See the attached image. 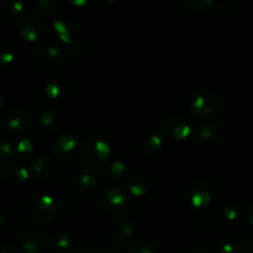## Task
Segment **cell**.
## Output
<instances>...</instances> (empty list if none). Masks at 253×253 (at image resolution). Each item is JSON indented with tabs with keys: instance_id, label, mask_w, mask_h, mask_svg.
Here are the masks:
<instances>
[{
	"instance_id": "6da1fadb",
	"label": "cell",
	"mask_w": 253,
	"mask_h": 253,
	"mask_svg": "<svg viewBox=\"0 0 253 253\" xmlns=\"http://www.w3.org/2000/svg\"><path fill=\"white\" fill-rule=\"evenodd\" d=\"M82 156L90 167H104L110 157V145L101 136H90L82 146Z\"/></svg>"
},
{
	"instance_id": "7a4b0ae2",
	"label": "cell",
	"mask_w": 253,
	"mask_h": 253,
	"mask_svg": "<svg viewBox=\"0 0 253 253\" xmlns=\"http://www.w3.org/2000/svg\"><path fill=\"white\" fill-rule=\"evenodd\" d=\"M1 125L7 135L17 136L31 130L34 116L31 111L25 108H14L7 110L1 118Z\"/></svg>"
},
{
	"instance_id": "3957f363",
	"label": "cell",
	"mask_w": 253,
	"mask_h": 253,
	"mask_svg": "<svg viewBox=\"0 0 253 253\" xmlns=\"http://www.w3.org/2000/svg\"><path fill=\"white\" fill-rule=\"evenodd\" d=\"M58 211L59 208L56 200L49 195H42L30 208V220L35 225L43 226V225H48L54 221Z\"/></svg>"
},
{
	"instance_id": "277c9868",
	"label": "cell",
	"mask_w": 253,
	"mask_h": 253,
	"mask_svg": "<svg viewBox=\"0 0 253 253\" xmlns=\"http://www.w3.org/2000/svg\"><path fill=\"white\" fill-rule=\"evenodd\" d=\"M16 29L22 39L30 42L40 41L48 32V26H47L46 21L35 14H27L20 17L16 24Z\"/></svg>"
},
{
	"instance_id": "5b68a950",
	"label": "cell",
	"mask_w": 253,
	"mask_h": 253,
	"mask_svg": "<svg viewBox=\"0 0 253 253\" xmlns=\"http://www.w3.org/2000/svg\"><path fill=\"white\" fill-rule=\"evenodd\" d=\"M101 203L106 210L115 215H123L130 208L128 195L118 185H106L101 190Z\"/></svg>"
},
{
	"instance_id": "8992f818",
	"label": "cell",
	"mask_w": 253,
	"mask_h": 253,
	"mask_svg": "<svg viewBox=\"0 0 253 253\" xmlns=\"http://www.w3.org/2000/svg\"><path fill=\"white\" fill-rule=\"evenodd\" d=\"M217 108V100L208 89H199L190 98V109L195 116L200 119H210L214 116Z\"/></svg>"
},
{
	"instance_id": "52a82bcc",
	"label": "cell",
	"mask_w": 253,
	"mask_h": 253,
	"mask_svg": "<svg viewBox=\"0 0 253 253\" xmlns=\"http://www.w3.org/2000/svg\"><path fill=\"white\" fill-rule=\"evenodd\" d=\"M162 132L174 140H185L192 135L193 126L187 118L178 114H170L163 120Z\"/></svg>"
},
{
	"instance_id": "ba28073f",
	"label": "cell",
	"mask_w": 253,
	"mask_h": 253,
	"mask_svg": "<svg viewBox=\"0 0 253 253\" xmlns=\"http://www.w3.org/2000/svg\"><path fill=\"white\" fill-rule=\"evenodd\" d=\"M51 150L58 160H73L79 153V141L73 135H59L52 141Z\"/></svg>"
},
{
	"instance_id": "9c48e42d",
	"label": "cell",
	"mask_w": 253,
	"mask_h": 253,
	"mask_svg": "<svg viewBox=\"0 0 253 253\" xmlns=\"http://www.w3.org/2000/svg\"><path fill=\"white\" fill-rule=\"evenodd\" d=\"M51 235L44 230H32L24 235L21 247L26 253H43L51 245Z\"/></svg>"
},
{
	"instance_id": "30bf717a",
	"label": "cell",
	"mask_w": 253,
	"mask_h": 253,
	"mask_svg": "<svg viewBox=\"0 0 253 253\" xmlns=\"http://www.w3.org/2000/svg\"><path fill=\"white\" fill-rule=\"evenodd\" d=\"M214 194V188L208 180H194L188 188V202L194 208L207 207Z\"/></svg>"
},
{
	"instance_id": "8fae6325",
	"label": "cell",
	"mask_w": 253,
	"mask_h": 253,
	"mask_svg": "<svg viewBox=\"0 0 253 253\" xmlns=\"http://www.w3.org/2000/svg\"><path fill=\"white\" fill-rule=\"evenodd\" d=\"M56 170V165L53 161L47 156H39L36 160L32 162L31 174L37 182H47L51 179Z\"/></svg>"
},
{
	"instance_id": "7c38bea8",
	"label": "cell",
	"mask_w": 253,
	"mask_h": 253,
	"mask_svg": "<svg viewBox=\"0 0 253 253\" xmlns=\"http://www.w3.org/2000/svg\"><path fill=\"white\" fill-rule=\"evenodd\" d=\"M64 61L63 52L54 46L44 47L39 54V64L43 71H56Z\"/></svg>"
},
{
	"instance_id": "4fadbf2b",
	"label": "cell",
	"mask_w": 253,
	"mask_h": 253,
	"mask_svg": "<svg viewBox=\"0 0 253 253\" xmlns=\"http://www.w3.org/2000/svg\"><path fill=\"white\" fill-rule=\"evenodd\" d=\"M96 175L89 169H82L74 175L73 178V189L82 195H86L93 192L96 187Z\"/></svg>"
},
{
	"instance_id": "5bb4252c",
	"label": "cell",
	"mask_w": 253,
	"mask_h": 253,
	"mask_svg": "<svg viewBox=\"0 0 253 253\" xmlns=\"http://www.w3.org/2000/svg\"><path fill=\"white\" fill-rule=\"evenodd\" d=\"M69 91H71V83L68 79L63 78V77L52 78L44 88L47 98L52 99V100H61V99L67 98Z\"/></svg>"
},
{
	"instance_id": "9a60e30c",
	"label": "cell",
	"mask_w": 253,
	"mask_h": 253,
	"mask_svg": "<svg viewBox=\"0 0 253 253\" xmlns=\"http://www.w3.org/2000/svg\"><path fill=\"white\" fill-rule=\"evenodd\" d=\"M41 124L46 131L51 133H58L66 126V119L59 111L46 110L41 116Z\"/></svg>"
},
{
	"instance_id": "2e32d148",
	"label": "cell",
	"mask_w": 253,
	"mask_h": 253,
	"mask_svg": "<svg viewBox=\"0 0 253 253\" xmlns=\"http://www.w3.org/2000/svg\"><path fill=\"white\" fill-rule=\"evenodd\" d=\"M127 187L128 192L133 197H145L150 189V179L143 173H135V174L128 177Z\"/></svg>"
},
{
	"instance_id": "e0dca14e",
	"label": "cell",
	"mask_w": 253,
	"mask_h": 253,
	"mask_svg": "<svg viewBox=\"0 0 253 253\" xmlns=\"http://www.w3.org/2000/svg\"><path fill=\"white\" fill-rule=\"evenodd\" d=\"M53 34L57 39L63 43H71L72 39H73V25L69 20L64 19V17H59L53 22Z\"/></svg>"
},
{
	"instance_id": "ac0fdd59",
	"label": "cell",
	"mask_w": 253,
	"mask_h": 253,
	"mask_svg": "<svg viewBox=\"0 0 253 253\" xmlns=\"http://www.w3.org/2000/svg\"><path fill=\"white\" fill-rule=\"evenodd\" d=\"M113 232L116 236L120 237L123 241L126 242L128 241V240L132 239L133 235H135L136 232V229L135 225H133V222L131 221L130 219H127V217H121V219L116 222L115 229H114Z\"/></svg>"
},
{
	"instance_id": "d6986e66",
	"label": "cell",
	"mask_w": 253,
	"mask_h": 253,
	"mask_svg": "<svg viewBox=\"0 0 253 253\" xmlns=\"http://www.w3.org/2000/svg\"><path fill=\"white\" fill-rule=\"evenodd\" d=\"M105 174L113 182H123V180L128 179V168L125 163L118 161V162L111 163L106 168Z\"/></svg>"
},
{
	"instance_id": "ffe728a7",
	"label": "cell",
	"mask_w": 253,
	"mask_h": 253,
	"mask_svg": "<svg viewBox=\"0 0 253 253\" xmlns=\"http://www.w3.org/2000/svg\"><path fill=\"white\" fill-rule=\"evenodd\" d=\"M198 133H199L200 140L204 141L205 143H209V145L215 143L220 138L219 126L212 123H208L200 126Z\"/></svg>"
},
{
	"instance_id": "44dd1931",
	"label": "cell",
	"mask_w": 253,
	"mask_h": 253,
	"mask_svg": "<svg viewBox=\"0 0 253 253\" xmlns=\"http://www.w3.org/2000/svg\"><path fill=\"white\" fill-rule=\"evenodd\" d=\"M24 10L22 0H2L1 2V12L6 17L14 19L17 17Z\"/></svg>"
},
{
	"instance_id": "7402d4cb",
	"label": "cell",
	"mask_w": 253,
	"mask_h": 253,
	"mask_svg": "<svg viewBox=\"0 0 253 253\" xmlns=\"http://www.w3.org/2000/svg\"><path fill=\"white\" fill-rule=\"evenodd\" d=\"M185 5L194 14H204L215 6L214 0H185Z\"/></svg>"
},
{
	"instance_id": "603a6c76",
	"label": "cell",
	"mask_w": 253,
	"mask_h": 253,
	"mask_svg": "<svg viewBox=\"0 0 253 253\" xmlns=\"http://www.w3.org/2000/svg\"><path fill=\"white\" fill-rule=\"evenodd\" d=\"M161 147H162V140L156 133L147 136V138L145 140V143H143V150H145L146 155L151 156V157L157 155L160 152Z\"/></svg>"
},
{
	"instance_id": "cb8c5ba5",
	"label": "cell",
	"mask_w": 253,
	"mask_h": 253,
	"mask_svg": "<svg viewBox=\"0 0 253 253\" xmlns=\"http://www.w3.org/2000/svg\"><path fill=\"white\" fill-rule=\"evenodd\" d=\"M126 253H156L155 247L147 241L138 240V241L132 242L126 250Z\"/></svg>"
},
{
	"instance_id": "d4e9b609",
	"label": "cell",
	"mask_w": 253,
	"mask_h": 253,
	"mask_svg": "<svg viewBox=\"0 0 253 253\" xmlns=\"http://www.w3.org/2000/svg\"><path fill=\"white\" fill-rule=\"evenodd\" d=\"M36 9L42 15L51 16L56 12L57 1L56 0H36Z\"/></svg>"
},
{
	"instance_id": "484cf974",
	"label": "cell",
	"mask_w": 253,
	"mask_h": 253,
	"mask_svg": "<svg viewBox=\"0 0 253 253\" xmlns=\"http://www.w3.org/2000/svg\"><path fill=\"white\" fill-rule=\"evenodd\" d=\"M14 57L15 52L11 44L6 41H1V43H0V61L2 63H10V62H12Z\"/></svg>"
},
{
	"instance_id": "4316f807",
	"label": "cell",
	"mask_w": 253,
	"mask_h": 253,
	"mask_svg": "<svg viewBox=\"0 0 253 253\" xmlns=\"http://www.w3.org/2000/svg\"><path fill=\"white\" fill-rule=\"evenodd\" d=\"M244 246L236 240H229L220 247V253H244Z\"/></svg>"
},
{
	"instance_id": "83f0119b",
	"label": "cell",
	"mask_w": 253,
	"mask_h": 253,
	"mask_svg": "<svg viewBox=\"0 0 253 253\" xmlns=\"http://www.w3.org/2000/svg\"><path fill=\"white\" fill-rule=\"evenodd\" d=\"M11 179L14 180L15 183H24L29 179L30 172L26 167L24 166H17L16 168L11 169Z\"/></svg>"
},
{
	"instance_id": "f1b7e54d",
	"label": "cell",
	"mask_w": 253,
	"mask_h": 253,
	"mask_svg": "<svg viewBox=\"0 0 253 253\" xmlns=\"http://www.w3.org/2000/svg\"><path fill=\"white\" fill-rule=\"evenodd\" d=\"M53 245L59 251H64L71 246V237L66 234H57L53 239Z\"/></svg>"
},
{
	"instance_id": "f546056e",
	"label": "cell",
	"mask_w": 253,
	"mask_h": 253,
	"mask_svg": "<svg viewBox=\"0 0 253 253\" xmlns=\"http://www.w3.org/2000/svg\"><path fill=\"white\" fill-rule=\"evenodd\" d=\"M108 244L110 245V249L118 250V251L119 250L124 249V246H125V241H123L120 237L116 236L114 232H111V234L108 236Z\"/></svg>"
},
{
	"instance_id": "4dcf8cb0",
	"label": "cell",
	"mask_w": 253,
	"mask_h": 253,
	"mask_svg": "<svg viewBox=\"0 0 253 253\" xmlns=\"http://www.w3.org/2000/svg\"><path fill=\"white\" fill-rule=\"evenodd\" d=\"M32 150H34V145H32L31 140H29V138H24L17 145V151L21 155H27V153L32 152Z\"/></svg>"
},
{
	"instance_id": "1f68e13d",
	"label": "cell",
	"mask_w": 253,
	"mask_h": 253,
	"mask_svg": "<svg viewBox=\"0 0 253 253\" xmlns=\"http://www.w3.org/2000/svg\"><path fill=\"white\" fill-rule=\"evenodd\" d=\"M224 216L225 219L229 220V221H234L239 217V210L234 207H229L224 210Z\"/></svg>"
},
{
	"instance_id": "d6a6232c",
	"label": "cell",
	"mask_w": 253,
	"mask_h": 253,
	"mask_svg": "<svg viewBox=\"0 0 253 253\" xmlns=\"http://www.w3.org/2000/svg\"><path fill=\"white\" fill-rule=\"evenodd\" d=\"M12 155V150H11V145L9 142H2L1 145V160H6V158L11 157Z\"/></svg>"
},
{
	"instance_id": "836d02e7",
	"label": "cell",
	"mask_w": 253,
	"mask_h": 253,
	"mask_svg": "<svg viewBox=\"0 0 253 253\" xmlns=\"http://www.w3.org/2000/svg\"><path fill=\"white\" fill-rule=\"evenodd\" d=\"M0 253H20L19 249L14 246L11 244H4L0 249Z\"/></svg>"
},
{
	"instance_id": "e575fe53",
	"label": "cell",
	"mask_w": 253,
	"mask_h": 253,
	"mask_svg": "<svg viewBox=\"0 0 253 253\" xmlns=\"http://www.w3.org/2000/svg\"><path fill=\"white\" fill-rule=\"evenodd\" d=\"M68 2L73 5V6L84 7L90 4V2H93V0H68Z\"/></svg>"
},
{
	"instance_id": "d590c367",
	"label": "cell",
	"mask_w": 253,
	"mask_h": 253,
	"mask_svg": "<svg viewBox=\"0 0 253 253\" xmlns=\"http://www.w3.org/2000/svg\"><path fill=\"white\" fill-rule=\"evenodd\" d=\"M215 14L216 15H219V16H221V15H226L227 14V11H229V10H227V7L226 6H222V5H215Z\"/></svg>"
},
{
	"instance_id": "8d00e7d4",
	"label": "cell",
	"mask_w": 253,
	"mask_h": 253,
	"mask_svg": "<svg viewBox=\"0 0 253 253\" xmlns=\"http://www.w3.org/2000/svg\"><path fill=\"white\" fill-rule=\"evenodd\" d=\"M246 217H247V220H249V221H250V224H251L252 226H253V204L250 205V207L247 208Z\"/></svg>"
},
{
	"instance_id": "74e56055",
	"label": "cell",
	"mask_w": 253,
	"mask_h": 253,
	"mask_svg": "<svg viewBox=\"0 0 253 253\" xmlns=\"http://www.w3.org/2000/svg\"><path fill=\"white\" fill-rule=\"evenodd\" d=\"M192 253H209L208 250L203 246H197L194 250H193Z\"/></svg>"
},
{
	"instance_id": "f35d334b",
	"label": "cell",
	"mask_w": 253,
	"mask_h": 253,
	"mask_svg": "<svg viewBox=\"0 0 253 253\" xmlns=\"http://www.w3.org/2000/svg\"><path fill=\"white\" fill-rule=\"evenodd\" d=\"M71 253H91V252L89 251L88 249H85V247H78V249L73 250Z\"/></svg>"
},
{
	"instance_id": "ab89813d",
	"label": "cell",
	"mask_w": 253,
	"mask_h": 253,
	"mask_svg": "<svg viewBox=\"0 0 253 253\" xmlns=\"http://www.w3.org/2000/svg\"><path fill=\"white\" fill-rule=\"evenodd\" d=\"M100 253H120L118 250H114V249H105L104 251H101Z\"/></svg>"
},
{
	"instance_id": "60d3db41",
	"label": "cell",
	"mask_w": 253,
	"mask_h": 253,
	"mask_svg": "<svg viewBox=\"0 0 253 253\" xmlns=\"http://www.w3.org/2000/svg\"><path fill=\"white\" fill-rule=\"evenodd\" d=\"M118 1L119 0H103L104 4H106V5H114V4H116Z\"/></svg>"
}]
</instances>
